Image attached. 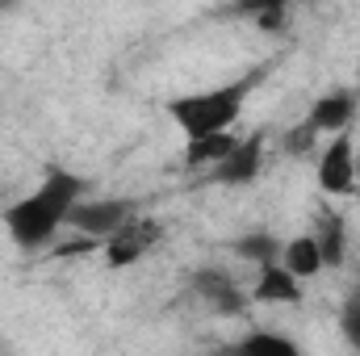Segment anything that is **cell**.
I'll use <instances>...</instances> for the list:
<instances>
[{"label": "cell", "mask_w": 360, "mask_h": 356, "mask_svg": "<svg viewBox=\"0 0 360 356\" xmlns=\"http://www.w3.org/2000/svg\"><path fill=\"white\" fill-rule=\"evenodd\" d=\"M84 189H89V184L76 177V172L51 168L34 193H25L21 201H13V205L4 210V231H8V239H13L21 252H42V248L59 235V227H68L72 210L84 201Z\"/></svg>", "instance_id": "cell-1"}, {"label": "cell", "mask_w": 360, "mask_h": 356, "mask_svg": "<svg viewBox=\"0 0 360 356\" xmlns=\"http://www.w3.org/2000/svg\"><path fill=\"white\" fill-rule=\"evenodd\" d=\"M260 80L248 76V80H235V84H218V89H205V92H188V96H176L168 101V117L184 130V139H210V134H226L239 113H243V96L252 92V84Z\"/></svg>", "instance_id": "cell-2"}, {"label": "cell", "mask_w": 360, "mask_h": 356, "mask_svg": "<svg viewBox=\"0 0 360 356\" xmlns=\"http://www.w3.org/2000/svg\"><path fill=\"white\" fill-rule=\"evenodd\" d=\"M319 189L331 197H348L356 189V143L352 134H335L319 155Z\"/></svg>", "instance_id": "cell-3"}, {"label": "cell", "mask_w": 360, "mask_h": 356, "mask_svg": "<svg viewBox=\"0 0 360 356\" xmlns=\"http://www.w3.org/2000/svg\"><path fill=\"white\" fill-rule=\"evenodd\" d=\"M130 222V201H80L68 218V227H76L80 235H89L92 243H105L113 239L122 227Z\"/></svg>", "instance_id": "cell-4"}, {"label": "cell", "mask_w": 360, "mask_h": 356, "mask_svg": "<svg viewBox=\"0 0 360 356\" xmlns=\"http://www.w3.org/2000/svg\"><path fill=\"white\" fill-rule=\"evenodd\" d=\"M160 235H164V227L155 218H130L113 239H105V260H109V268H126V265H134V260H143L160 243Z\"/></svg>", "instance_id": "cell-5"}, {"label": "cell", "mask_w": 360, "mask_h": 356, "mask_svg": "<svg viewBox=\"0 0 360 356\" xmlns=\"http://www.w3.org/2000/svg\"><path fill=\"white\" fill-rule=\"evenodd\" d=\"M360 113V89H331L323 92L314 105H310V113H306V122L323 134H348V126L356 122Z\"/></svg>", "instance_id": "cell-6"}, {"label": "cell", "mask_w": 360, "mask_h": 356, "mask_svg": "<svg viewBox=\"0 0 360 356\" xmlns=\"http://www.w3.org/2000/svg\"><path fill=\"white\" fill-rule=\"evenodd\" d=\"M260 168H264V134H252L214 168V180L218 184H248V180L260 177Z\"/></svg>", "instance_id": "cell-7"}, {"label": "cell", "mask_w": 360, "mask_h": 356, "mask_svg": "<svg viewBox=\"0 0 360 356\" xmlns=\"http://www.w3.org/2000/svg\"><path fill=\"white\" fill-rule=\"evenodd\" d=\"M193 289H197V293L205 298V306L218 310V314H239V310H243L239 285H235L226 272H218V268H201V272L193 276Z\"/></svg>", "instance_id": "cell-8"}, {"label": "cell", "mask_w": 360, "mask_h": 356, "mask_svg": "<svg viewBox=\"0 0 360 356\" xmlns=\"http://www.w3.org/2000/svg\"><path fill=\"white\" fill-rule=\"evenodd\" d=\"M314 243H319V256H323V268H340L344 265V256H348V222L340 218V214H323L319 222H314Z\"/></svg>", "instance_id": "cell-9"}, {"label": "cell", "mask_w": 360, "mask_h": 356, "mask_svg": "<svg viewBox=\"0 0 360 356\" xmlns=\"http://www.w3.org/2000/svg\"><path fill=\"white\" fill-rule=\"evenodd\" d=\"M281 268L293 276V281H306V276H319L323 272V256H319V243L314 235H297L281 248Z\"/></svg>", "instance_id": "cell-10"}, {"label": "cell", "mask_w": 360, "mask_h": 356, "mask_svg": "<svg viewBox=\"0 0 360 356\" xmlns=\"http://www.w3.org/2000/svg\"><path fill=\"white\" fill-rule=\"evenodd\" d=\"M252 298H256V302H281V306H293V302H302V281H293L281 265H269V268H260V281H256Z\"/></svg>", "instance_id": "cell-11"}, {"label": "cell", "mask_w": 360, "mask_h": 356, "mask_svg": "<svg viewBox=\"0 0 360 356\" xmlns=\"http://www.w3.org/2000/svg\"><path fill=\"white\" fill-rule=\"evenodd\" d=\"M239 147L235 134H210V139H193L188 151H184V164L188 168H218L231 151Z\"/></svg>", "instance_id": "cell-12"}, {"label": "cell", "mask_w": 360, "mask_h": 356, "mask_svg": "<svg viewBox=\"0 0 360 356\" xmlns=\"http://www.w3.org/2000/svg\"><path fill=\"white\" fill-rule=\"evenodd\" d=\"M235 348H239V356H302V348L289 336H281V331H252Z\"/></svg>", "instance_id": "cell-13"}, {"label": "cell", "mask_w": 360, "mask_h": 356, "mask_svg": "<svg viewBox=\"0 0 360 356\" xmlns=\"http://www.w3.org/2000/svg\"><path fill=\"white\" fill-rule=\"evenodd\" d=\"M235 252H239V256H248L256 268L281 265V239H276V235H269V231H256V235L239 239V243H235Z\"/></svg>", "instance_id": "cell-14"}, {"label": "cell", "mask_w": 360, "mask_h": 356, "mask_svg": "<svg viewBox=\"0 0 360 356\" xmlns=\"http://www.w3.org/2000/svg\"><path fill=\"white\" fill-rule=\"evenodd\" d=\"M314 139H319V130H314L310 122H297V126L285 134V151H289V155H310V151H314Z\"/></svg>", "instance_id": "cell-15"}, {"label": "cell", "mask_w": 360, "mask_h": 356, "mask_svg": "<svg viewBox=\"0 0 360 356\" xmlns=\"http://www.w3.org/2000/svg\"><path fill=\"white\" fill-rule=\"evenodd\" d=\"M340 327H344V336H348V344L360 348V298H348L344 302V314H340Z\"/></svg>", "instance_id": "cell-16"}, {"label": "cell", "mask_w": 360, "mask_h": 356, "mask_svg": "<svg viewBox=\"0 0 360 356\" xmlns=\"http://www.w3.org/2000/svg\"><path fill=\"white\" fill-rule=\"evenodd\" d=\"M214 356H239V348H218Z\"/></svg>", "instance_id": "cell-17"}, {"label": "cell", "mask_w": 360, "mask_h": 356, "mask_svg": "<svg viewBox=\"0 0 360 356\" xmlns=\"http://www.w3.org/2000/svg\"><path fill=\"white\" fill-rule=\"evenodd\" d=\"M356 189H360V151H356Z\"/></svg>", "instance_id": "cell-18"}]
</instances>
